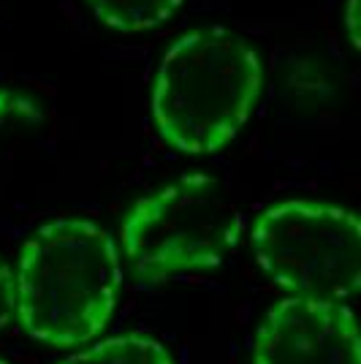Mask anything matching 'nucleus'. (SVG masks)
Here are the masks:
<instances>
[{
    "instance_id": "obj_8",
    "label": "nucleus",
    "mask_w": 361,
    "mask_h": 364,
    "mask_svg": "<svg viewBox=\"0 0 361 364\" xmlns=\"http://www.w3.org/2000/svg\"><path fill=\"white\" fill-rule=\"evenodd\" d=\"M38 117H41V112L28 95L14 90H0V125L36 122Z\"/></svg>"
},
{
    "instance_id": "obj_5",
    "label": "nucleus",
    "mask_w": 361,
    "mask_h": 364,
    "mask_svg": "<svg viewBox=\"0 0 361 364\" xmlns=\"http://www.w3.org/2000/svg\"><path fill=\"white\" fill-rule=\"evenodd\" d=\"M253 364H361L350 307L301 296L277 302L258 326Z\"/></svg>"
},
{
    "instance_id": "obj_10",
    "label": "nucleus",
    "mask_w": 361,
    "mask_h": 364,
    "mask_svg": "<svg viewBox=\"0 0 361 364\" xmlns=\"http://www.w3.org/2000/svg\"><path fill=\"white\" fill-rule=\"evenodd\" d=\"M356 6H359V0H347L345 6V31L350 36V46L353 49H359V25H356Z\"/></svg>"
},
{
    "instance_id": "obj_3",
    "label": "nucleus",
    "mask_w": 361,
    "mask_h": 364,
    "mask_svg": "<svg viewBox=\"0 0 361 364\" xmlns=\"http://www.w3.org/2000/svg\"><path fill=\"white\" fill-rule=\"evenodd\" d=\"M242 213L210 174L180 180L139 198L122 220V253L141 283L220 267L242 240Z\"/></svg>"
},
{
    "instance_id": "obj_4",
    "label": "nucleus",
    "mask_w": 361,
    "mask_h": 364,
    "mask_svg": "<svg viewBox=\"0 0 361 364\" xmlns=\"http://www.w3.org/2000/svg\"><path fill=\"white\" fill-rule=\"evenodd\" d=\"M250 242L261 272L293 296L345 302L359 291L361 226L350 210L280 201L258 215Z\"/></svg>"
},
{
    "instance_id": "obj_9",
    "label": "nucleus",
    "mask_w": 361,
    "mask_h": 364,
    "mask_svg": "<svg viewBox=\"0 0 361 364\" xmlns=\"http://www.w3.org/2000/svg\"><path fill=\"white\" fill-rule=\"evenodd\" d=\"M16 313V286H14V272L11 267L0 258V332L11 323Z\"/></svg>"
},
{
    "instance_id": "obj_1",
    "label": "nucleus",
    "mask_w": 361,
    "mask_h": 364,
    "mask_svg": "<svg viewBox=\"0 0 361 364\" xmlns=\"http://www.w3.org/2000/svg\"><path fill=\"white\" fill-rule=\"evenodd\" d=\"M16 318L33 340L76 348L106 329L122 286L117 245L85 218H58L22 245Z\"/></svg>"
},
{
    "instance_id": "obj_6",
    "label": "nucleus",
    "mask_w": 361,
    "mask_h": 364,
    "mask_svg": "<svg viewBox=\"0 0 361 364\" xmlns=\"http://www.w3.org/2000/svg\"><path fill=\"white\" fill-rule=\"evenodd\" d=\"M92 16L117 33H144L166 25L182 0H87Z\"/></svg>"
},
{
    "instance_id": "obj_11",
    "label": "nucleus",
    "mask_w": 361,
    "mask_h": 364,
    "mask_svg": "<svg viewBox=\"0 0 361 364\" xmlns=\"http://www.w3.org/2000/svg\"><path fill=\"white\" fill-rule=\"evenodd\" d=\"M0 364H6V362H0Z\"/></svg>"
},
{
    "instance_id": "obj_7",
    "label": "nucleus",
    "mask_w": 361,
    "mask_h": 364,
    "mask_svg": "<svg viewBox=\"0 0 361 364\" xmlns=\"http://www.w3.org/2000/svg\"><path fill=\"white\" fill-rule=\"evenodd\" d=\"M60 364H174L171 353L158 340L144 334H122L92 348L68 356Z\"/></svg>"
},
{
    "instance_id": "obj_2",
    "label": "nucleus",
    "mask_w": 361,
    "mask_h": 364,
    "mask_svg": "<svg viewBox=\"0 0 361 364\" xmlns=\"http://www.w3.org/2000/svg\"><path fill=\"white\" fill-rule=\"evenodd\" d=\"M264 85L256 46L223 25L198 28L166 49L152 82V120L166 144L190 155L223 150Z\"/></svg>"
}]
</instances>
